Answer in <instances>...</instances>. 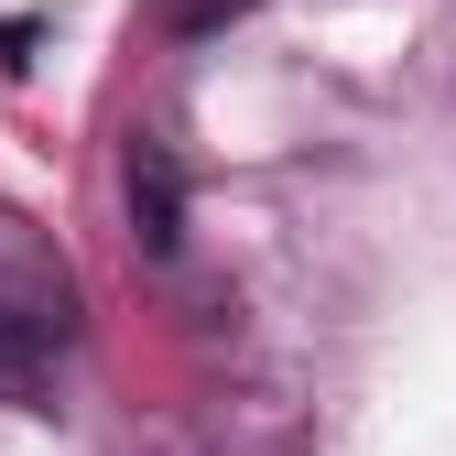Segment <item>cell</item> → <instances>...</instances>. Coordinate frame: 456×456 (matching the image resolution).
Returning <instances> with one entry per match:
<instances>
[{"label": "cell", "instance_id": "1", "mask_svg": "<svg viewBox=\"0 0 456 456\" xmlns=\"http://www.w3.org/2000/svg\"><path fill=\"white\" fill-rule=\"evenodd\" d=\"M131 207H142V228H152V250L175 240V163H163L152 142L131 152Z\"/></svg>", "mask_w": 456, "mask_h": 456}, {"label": "cell", "instance_id": "2", "mask_svg": "<svg viewBox=\"0 0 456 456\" xmlns=\"http://www.w3.org/2000/svg\"><path fill=\"white\" fill-rule=\"evenodd\" d=\"M250 12H272V0H163V33H228Z\"/></svg>", "mask_w": 456, "mask_h": 456}]
</instances>
